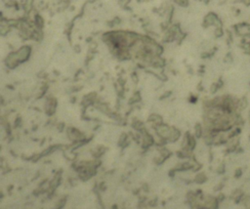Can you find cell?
Here are the masks:
<instances>
[]
</instances>
